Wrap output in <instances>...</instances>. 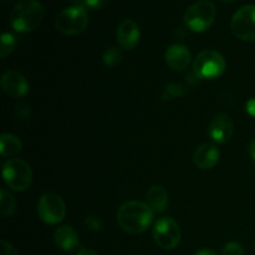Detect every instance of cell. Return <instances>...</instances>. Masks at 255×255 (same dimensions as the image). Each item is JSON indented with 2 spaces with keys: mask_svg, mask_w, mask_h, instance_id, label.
<instances>
[{
  "mask_svg": "<svg viewBox=\"0 0 255 255\" xmlns=\"http://www.w3.org/2000/svg\"><path fill=\"white\" fill-rule=\"evenodd\" d=\"M37 214L44 223L59 224L66 216L64 199L56 193H45L37 202Z\"/></svg>",
  "mask_w": 255,
  "mask_h": 255,
  "instance_id": "52a82bcc",
  "label": "cell"
},
{
  "mask_svg": "<svg viewBox=\"0 0 255 255\" xmlns=\"http://www.w3.org/2000/svg\"><path fill=\"white\" fill-rule=\"evenodd\" d=\"M89 15L85 7L71 6L64 9L55 19V26L64 35H79L86 30Z\"/></svg>",
  "mask_w": 255,
  "mask_h": 255,
  "instance_id": "8992f818",
  "label": "cell"
},
{
  "mask_svg": "<svg viewBox=\"0 0 255 255\" xmlns=\"http://www.w3.org/2000/svg\"><path fill=\"white\" fill-rule=\"evenodd\" d=\"M217 9L209 0H199L192 4L184 14L187 27L194 32H203L213 25Z\"/></svg>",
  "mask_w": 255,
  "mask_h": 255,
  "instance_id": "277c9868",
  "label": "cell"
},
{
  "mask_svg": "<svg viewBox=\"0 0 255 255\" xmlns=\"http://www.w3.org/2000/svg\"><path fill=\"white\" fill-rule=\"evenodd\" d=\"M193 255H217V253L214 251H212V249L203 248V249H199V251H197Z\"/></svg>",
  "mask_w": 255,
  "mask_h": 255,
  "instance_id": "484cf974",
  "label": "cell"
},
{
  "mask_svg": "<svg viewBox=\"0 0 255 255\" xmlns=\"http://www.w3.org/2000/svg\"><path fill=\"white\" fill-rule=\"evenodd\" d=\"M15 46H16V40H15L14 35H11L10 32H4L1 35V44H0V57L5 59L7 55L14 51Z\"/></svg>",
  "mask_w": 255,
  "mask_h": 255,
  "instance_id": "d6986e66",
  "label": "cell"
},
{
  "mask_svg": "<svg viewBox=\"0 0 255 255\" xmlns=\"http://www.w3.org/2000/svg\"><path fill=\"white\" fill-rule=\"evenodd\" d=\"M222 255H244V247L237 242H229L222 249Z\"/></svg>",
  "mask_w": 255,
  "mask_h": 255,
  "instance_id": "44dd1931",
  "label": "cell"
},
{
  "mask_svg": "<svg viewBox=\"0 0 255 255\" xmlns=\"http://www.w3.org/2000/svg\"><path fill=\"white\" fill-rule=\"evenodd\" d=\"M85 224H86V227L90 231L99 232L102 229L101 219L97 218L96 216H87L86 218H85Z\"/></svg>",
  "mask_w": 255,
  "mask_h": 255,
  "instance_id": "7402d4cb",
  "label": "cell"
},
{
  "mask_svg": "<svg viewBox=\"0 0 255 255\" xmlns=\"http://www.w3.org/2000/svg\"><path fill=\"white\" fill-rule=\"evenodd\" d=\"M4 2H10V1H14V0H2Z\"/></svg>",
  "mask_w": 255,
  "mask_h": 255,
  "instance_id": "f546056e",
  "label": "cell"
},
{
  "mask_svg": "<svg viewBox=\"0 0 255 255\" xmlns=\"http://www.w3.org/2000/svg\"><path fill=\"white\" fill-rule=\"evenodd\" d=\"M221 1H223V2H234V1H237V0H221Z\"/></svg>",
  "mask_w": 255,
  "mask_h": 255,
  "instance_id": "f1b7e54d",
  "label": "cell"
},
{
  "mask_svg": "<svg viewBox=\"0 0 255 255\" xmlns=\"http://www.w3.org/2000/svg\"><path fill=\"white\" fill-rule=\"evenodd\" d=\"M234 36L244 41H255V5H246L237 10L231 21Z\"/></svg>",
  "mask_w": 255,
  "mask_h": 255,
  "instance_id": "9c48e42d",
  "label": "cell"
},
{
  "mask_svg": "<svg viewBox=\"0 0 255 255\" xmlns=\"http://www.w3.org/2000/svg\"><path fill=\"white\" fill-rule=\"evenodd\" d=\"M234 125L231 117L226 114H218L212 119L208 126V134L216 143L224 144L232 138Z\"/></svg>",
  "mask_w": 255,
  "mask_h": 255,
  "instance_id": "8fae6325",
  "label": "cell"
},
{
  "mask_svg": "<svg viewBox=\"0 0 255 255\" xmlns=\"http://www.w3.org/2000/svg\"><path fill=\"white\" fill-rule=\"evenodd\" d=\"M227 62L223 55L216 50H204L197 55L193 62V72L197 79L213 80L226 71Z\"/></svg>",
  "mask_w": 255,
  "mask_h": 255,
  "instance_id": "5b68a950",
  "label": "cell"
},
{
  "mask_svg": "<svg viewBox=\"0 0 255 255\" xmlns=\"http://www.w3.org/2000/svg\"><path fill=\"white\" fill-rule=\"evenodd\" d=\"M16 211V201L14 197L5 189L0 191V214L4 218L12 216Z\"/></svg>",
  "mask_w": 255,
  "mask_h": 255,
  "instance_id": "ac0fdd59",
  "label": "cell"
},
{
  "mask_svg": "<svg viewBox=\"0 0 255 255\" xmlns=\"http://www.w3.org/2000/svg\"><path fill=\"white\" fill-rule=\"evenodd\" d=\"M1 89L12 99H21L29 92V82L20 72L9 70L1 77Z\"/></svg>",
  "mask_w": 255,
  "mask_h": 255,
  "instance_id": "30bf717a",
  "label": "cell"
},
{
  "mask_svg": "<svg viewBox=\"0 0 255 255\" xmlns=\"http://www.w3.org/2000/svg\"><path fill=\"white\" fill-rule=\"evenodd\" d=\"M141 32L139 27L133 20L125 19L117 27V41L125 50H133L138 45Z\"/></svg>",
  "mask_w": 255,
  "mask_h": 255,
  "instance_id": "7c38bea8",
  "label": "cell"
},
{
  "mask_svg": "<svg viewBox=\"0 0 255 255\" xmlns=\"http://www.w3.org/2000/svg\"><path fill=\"white\" fill-rule=\"evenodd\" d=\"M166 62L172 70L174 71H183L188 67L189 62H191V52L183 45H172L167 49L166 55Z\"/></svg>",
  "mask_w": 255,
  "mask_h": 255,
  "instance_id": "5bb4252c",
  "label": "cell"
},
{
  "mask_svg": "<svg viewBox=\"0 0 255 255\" xmlns=\"http://www.w3.org/2000/svg\"><path fill=\"white\" fill-rule=\"evenodd\" d=\"M152 219L153 209L143 202H126L117 212V223L129 234H141L146 232L151 226Z\"/></svg>",
  "mask_w": 255,
  "mask_h": 255,
  "instance_id": "6da1fadb",
  "label": "cell"
},
{
  "mask_svg": "<svg viewBox=\"0 0 255 255\" xmlns=\"http://www.w3.org/2000/svg\"><path fill=\"white\" fill-rule=\"evenodd\" d=\"M76 255H99L96 253L95 251H92V249H87V248H81L79 251V253Z\"/></svg>",
  "mask_w": 255,
  "mask_h": 255,
  "instance_id": "4316f807",
  "label": "cell"
},
{
  "mask_svg": "<svg viewBox=\"0 0 255 255\" xmlns=\"http://www.w3.org/2000/svg\"><path fill=\"white\" fill-rule=\"evenodd\" d=\"M1 255H19V254H17L16 249H15L14 247L9 243V242H6L2 239L1 241Z\"/></svg>",
  "mask_w": 255,
  "mask_h": 255,
  "instance_id": "cb8c5ba5",
  "label": "cell"
},
{
  "mask_svg": "<svg viewBox=\"0 0 255 255\" xmlns=\"http://www.w3.org/2000/svg\"><path fill=\"white\" fill-rule=\"evenodd\" d=\"M121 51L119 49H116V47H110V49H107L105 51L104 57H102L105 65H107V66H116V65H119L121 62Z\"/></svg>",
  "mask_w": 255,
  "mask_h": 255,
  "instance_id": "ffe728a7",
  "label": "cell"
},
{
  "mask_svg": "<svg viewBox=\"0 0 255 255\" xmlns=\"http://www.w3.org/2000/svg\"><path fill=\"white\" fill-rule=\"evenodd\" d=\"M147 199H148V204L153 211L157 212H164L168 207L169 197L166 189L162 186H153L149 188L148 193H147Z\"/></svg>",
  "mask_w": 255,
  "mask_h": 255,
  "instance_id": "2e32d148",
  "label": "cell"
},
{
  "mask_svg": "<svg viewBox=\"0 0 255 255\" xmlns=\"http://www.w3.org/2000/svg\"><path fill=\"white\" fill-rule=\"evenodd\" d=\"M110 2V0H85V6L90 9H102Z\"/></svg>",
  "mask_w": 255,
  "mask_h": 255,
  "instance_id": "603a6c76",
  "label": "cell"
},
{
  "mask_svg": "<svg viewBox=\"0 0 255 255\" xmlns=\"http://www.w3.org/2000/svg\"><path fill=\"white\" fill-rule=\"evenodd\" d=\"M2 178L6 186L12 191H26L32 183L31 167L24 159H7L2 164Z\"/></svg>",
  "mask_w": 255,
  "mask_h": 255,
  "instance_id": "3957f363",
  "label": "cell"
},
{
  "mask_svg": "<svg viewBox=\"0 0 255 255\" xmlns=\"http://www.w3.org/2000/svg\"><path fill=\"white\" fill-rule=\"evenodd\" d=\"M247 112H248L251 116L255 117V99H251L248 102H247Z\"/></svg>",
  "mask_w": 255,
  "mask_h": 255,
  "instance_id": "d4e9b609",
  "label": "cell"
},
{
  "mask_svg": "<svg viewBox=\"0 0 255 255\" xmlns=\"http://www.w3.org/2000/svg\"><path fill=\"white\" fill-rule=\"evenodd\" d=\"M21 141L11 133H2L0 137V153L2 157H14L21 152Z\"/></svg>",
  "mask_w": 255,
  "mask_h": 255,
  "instance_id": "e0dca14e",
  "label": "cell"
},
{
  "mask_svg": "<svg viewBox=\"0 0 255 255\" xmlns=\"http://www.w3.org/2000/svg\"><path fill=\"white\" fill-rule=\"evenodd\" d=\"M221 152L213 143H204L196 149L193 156V162L197 168L211 169L218 163Z\"/></svg>",
  "mask_w": 255,
  "mask_h": 255,
  "instance_id": "4fadbf2b",
  "label": "cell"
},
{
  "mask_svg": "<svg viewBox=\"0 0 255 255\" xmlns=\"http://www.w3.org/2000/svg\"><path fill=\"white\" fill-rule=\"evenodd\" d=\"M154 242L163 249H174L181 242V228L171 217H162L156 222L152 231Z\"/></svg>",
  "mask_w": 255,
  "mask_h": 255,
  "instance_id": "ba28073f",
  "label": "cell"
},
{
  "mask_svg": "<svg viewBox=\"0 0 255 255\" xmlns=\"http://www.w3.org/2000/svg\"><path fill=\"white\" fill-rule=\"evenodd\" d=\"M248 153H249V156L252 157V159H253V161L255 162V139H254V141H252V143L249 144Z\"/></svg>",
  "mask_w": 255,
  "mask_h": 255,
  "instance_id": "83f0119b",
  "label": "cell"
},
{
  "mask_svg": "<svg viewBox=\"0 0 255 255\" xmlns=\"http://www.w3.org/2000/svg\"><path fill=\"white\" fill-rule=\"evenodd\" d=\"M54 242L64 252H72L79 247V236L70 226H61L55 231Z\"/></svg>",
  "mask_w": 255,
  "mask_h": 255,
  "instance_id": "9a60e30c",
  "label": "cell"
},
{
  "mask_svg": "<svg viewBox=\"0 0 255 255\" xmlns=\"http://www.w3.org/2000/svg\"><path fill=\"white\" fill-rule=\"evenodd\" d=\"M44 6L37 0H22L12 7L10 24L17 32H31L40 26L44 19Z\"/></svg>",
  "mask_w": 255,
  "mask_h": 255,
  "instance_id": "7a4b0ae2",
  "label": "cell"
}]
</instances>
